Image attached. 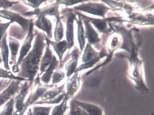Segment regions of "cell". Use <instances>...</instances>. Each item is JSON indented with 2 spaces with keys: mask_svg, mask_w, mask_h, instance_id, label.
Returning a JSON list of instances; mask_svg holds the SVG:
<instances>
[{
  "mask_svg": "<svg viewBox=\"0 0 154 115\" xmlns=\"http://www.w3.org/2000/svg\"><path fill=\"white\" fill-rule=\"evenodd\" d=\"M37 19L34 22V26L46 33V37L49 39L53 38V26L51 21L43 15L37 16Z\"/></svg>",
  "mask_w": 154,
  "mask_h": 115,
  "instance_id": "cell-15",
  "label": "cell"
},
{
  "mask_svg": "<svg viewBox=\"0 0 154 115\" xmlns=\"http://www.w3.org/2000/svg\"><path fill=\"white\" fill-rule=\"evenodd\" d=\"M137 46L133 42L131 48L128 51L127 55L124 56L130 63V69L127 74L134 81L135 88L140 92H147L149 91L145 84L143 77L142 61L138 56Z\"/></svg>",
  "mask_w": 154,
  "mask_h": 115,
  "instance_id": "cell-2",
  "label": "cell"
},
{
  "mask_svg": "<svg viewBox=\"0 0 154 115\" xmlns=\"http://www.w3.org/2000/svg\"><path fill=\"white\" fill-rule=\"evenodd\" d=\"M22 2L31 7L35 9V10L39 8V7L41 6V4L44 2H46L47 1H29V0H26V1H22Z\"/></svg>",
  "mask_w": 154,
  "mask_h": 115,
  "instance_id": "cell-33",
  "label": "cell"
},
{
  "mask_svg": "<svg viewBox=\"0 0 154 115\" xmlns=\"http://www.w3.org/2000/svg\"><path fill=\"white\" fill-rule=\"evenodd\" d=\"M78 106L75 104V100L70 101L69 105V115H81L78 110Z\"/></svg>",
  "mask_w": 154,
  "mask_h": 115,
  "instance_id": "cell-35",
  "label": "cell"
},
{
  "mask_svg": "<svg viewBox=\"0 0 154 115\" xmlns=\"http://www.w3.org/2000/svg\"><path fill=\"white\" fill-rule=\"evenodd\" d=\"M75 104L90 115H104L102 109L95 104L75 100Z\"/></svg>",
  "mask_w": 154,
  "mask_h": 115,
  "instance_id": "cell-18",
  "label": "cell"
},
{
  "mask_svg": "<svg viewBox=\"0 0 154 115\" xmlns=\"http://www.w3.org/2000/svg\"><path fill=\"white\" fill-rule=\"evenodd\" d=\"M75 14L81 17V18L88 20L91 24H92L94 27L100 33L107 34L110 31L111 29L109 23L113 21H120L121 17H110L104 19L94 18L83 15L79 11H74Z\"/></svg>",
  "mask_w": 154,
  "mask_h": 115,
  "instance_id": "cell-6",
  "label": "cell"
},
{
  "mask_svg": "<svg viewBox=\"0 0 154 115\" xmlns=\"http://www.w3.org/2000/svg\"><path fill=\"white\" fill-rule=\"evenodd\" d=\"M75 21L77 24V39L81 52L83 51L85 44V32L83 25L82 20L81 17L78 16V19Z\"/></svg>",
  "mask_w": 154,
  "mask_h": 115,
  "instance_id": "cell-26",
  "label": "cell"
},
{
  "mask_svg": "<svg viewBox=\"0 0 154 115\" xmlns=\"http://www.w3.org/2000/svg\"><path fill=\"white\" fill-rule=\"evenodd\" d=\"M2 62H2V58L1 55L0 54V64ZM0 78H2L3 79H11V80H18L21 81L26 80L25 79L15 76L10 71L3 70L1 67H0Z\"/></svg>",
  "mask_w": 154,
  "mask_h": 115,
  "instance_id": "cell-29",
  "label": "cell"
},
{
  "mask_svg": "<svg viewBox=\"0 0 154 115\" xmlns=\"http://www.w3.org/2000/svg\"><path fill=\"white\" fill-rule=\"evenodd\" d=\"M82 19L85 27V38L88 41V44L91 45H98L101 41L99 34L88 20L84 19Z\"/></svg>",
  "mask_w": 154,
  "mask_h": 115,
  "instance_id": "cell-14",
  "label": "cell"
},
{
  "mask_svg": "<svg viewBox=\"0 0 154 115\" xmlns=\"http://www.w3.org/2000/svg\"><path fill=\"white\" fill-rule=\"evenodd\" d=\"M131 22L138 25H154V17L151 14L143 15L140 14H130Z\"/></svg>",
  "mask_w": 154,
  "mask_h": 115,
  "instance_id": "cell-20",
  "label": "cell"
},
{
  "mask_svg": "<svg viewBox=\"0 0 154 115\" xmlns=\"http://www.w3.org/2000/svg\"><path fill=\"white\" fill-rule=\"evenodd\" d=\"M65 84L53 88L46 92L41 97L42 101H50L54 100L57 98L59 95L64 93Z\"/></svg>",
  "mask_w": 154,
  "mask_h": 115,
  "instance_id": "cell-23",
  "label": "cell"
},
{
  "mask_svg": "<svg viewBox=\"0 0 154 115\" xmlns=\"http://www.w3.org/2000/svg\"><path fill=\"white\" fill-rule=\"evenodd\" d=\"M45 41L52 46L55 52L57 54L59 61H62L64 54L66 51L68 49V45L66 40H63L60 42H53L50 39H48L46 36H45Z\"/></svg>",
  "mask_w": 154,
  "mask_h": 115,
  "instance_id": "cell-19",
  "label": "cell"
},
{
  "mask_svg": "<svg viewBox=\"0 0 154 115\" xmlns=\"http://www.w3.org/2000/svg\"><path fill=\"white\" fill-rule=\"evenodd\" d=\"M35 40L32 49L20 63L17 77L34 82L38 73L46 42L45 34L34 29Z\"/></svg>",
  "mask_w": 154,
  "mask_h": 115,
  "instance_id": "cell-1",
  "label": "cell"
},
{
  "mask_svg": "<svg viewBox=\"0 0 154 115\" xmlns=\"http://www.w3.org/2000/svg\"><path fill=\"white\" fill-rule=\"evenodd\" d=\"M121 43V37L117 32L112 33L108 38L107 41V50H108L109 53L107 56V58L103 63L95 67L93 69V71L99 69L101 66H103L108 64L109 62L111 61L113 53L116 50L119 48Z\"/></svg>",
  "mask_w": 154,
  "mask_h": 115,
  "instance_id": "cell-9",
  "label": "cell"
},
{
  "mask_svg": "<svg viewBox=\"0 0 154 115\" xmlns=\"http://www.w3.org/2000/svg\"><path fill=\"white\" fill-rule=\"evenodd\" d=\"M34 86L27 101L25 102V108L27 110V108L42 97V95L47 91L49 89H52L54 87V85L51 84H45L43 85L40 83V75L39 74H37L34 81Z\"/></svg>",
  "mask_w": 154,
  "mask_h": 115,
  "instance_id": "cell-5",
  "label": "cell"
},
{
  "mask_svg": "<svg viewBox=\"0 0 154 115\" xmlns=\"http://www.w3.org/2000/svg\"><path fill=\"white\" fill-rule=\"evenodd\" d=\"M8 33H6L2 38L0 49L1 51V56L2 62L4 63L5 69L7 71H10L11 69L9 65V48L7 42Z\"/></svg>",
  "mask_w": 154,
  "mask_h": 115,
  "instance_id": "cell-21",
  "label": "cell"
},
{
  "mask_svg": "<svg viewBox=\"0 0 154 115\" xmlns=\"http://www.w3.org/2000/svg\"><path fill=\"white\" fill-rule=\"evenodd\" d=\"M21 81L20 80H12L7 88L0 93V107L20 92L22 88L20 85Z\"/></svg>",
  "mask_w": 154,
  "mask_h": 115,
  "instance_id": "cell-11",
  "label": "cell"
},
{
  "mask_svg": "<svg viewBox=\"0 0 154 115\" xmlns=\"http://www.w3.org/2000/svg\"><path fill=\"white\" fill-rule=\"evenodd\" d=\"M29 115H32V111H31V109H29Z\"/></svg>",
  "mask_w": 154,
  "mask_h": 115,
  "instance_id": "cell-40",
  "label": "cell"
},
{
  "mask_svg": "<svg viewBox=\"0 0 154 115\" xmlns=\"http://www.w3.org/2000/svg\"><path fill=\"white\" fill-rule=\"evenodd\" d=\"M74 11H82L88 14L101 17L102 19L106 18L105 15L109 11H114L113 10L107 7L103 3H82L72 8Z\"/></svg>",
  "mask_w": 154,
  "mask_h": 115,
  "instance_id": "cell-4",
  "label": "cell"
},
{
  "mask_svg": "<svg viewBox=\"0 0 154 115\" xmlns=\"http://www.w3.org/2000/svg\"><path fill=\"white\" fill-rule=\"evenodd\" d=\"M8 43L9 48L11 54L9 63L11 65H15L17 64V56L20 47V44L17 40L10 37L8 38Z\"/></svg>",
  "mask_w": 154,
  "mask_h": 115,
  "instance_id": "cell-25",
  "label": "cell"
},
{
  "mask_svg": "<svg viewBox=\"0 0 154 115\" xmlns=\"http://www.w3.org/2000/svg\"><path fill=\"white\" fill-rule=\"evenodd\" d=\"M54 55L53 54L52 50L50 47V45L47 42L45 46V51L43 56H42L40 62V67H39V71L40 73L39 75H41L45 72L48 66L51 63L53 60Z\"/></svg>",
  "mask_w": 154,
  "mask_h": 115,
  "instance_id": "cell-17",
  "label": "cell"
},
{
  "mask_svg": "<svg viewBox=\"0 0 154 115\" xmlns=\"http://www.w3.org/2000/svg\"><path fill=\"white\" fill-rule=\"evenodd\" d=\"M66 11V41L68 45V49L72 48L74 45V22L76 20V18L74 13L68 9Z\"/></svg>",
  "mask_w": 154,
  "mask_h": 115,
  "instance_id": "cell-12",
  "label": "cell"
},
{
  "mask_svg": "<svg viewBox=\"0 0 154 115\" xmlns=\"http://www.w3.org/2000/svg\"><path fill=\"white\" fill-rule=\"evenodd\" d=\"M0 17L10 20L11 24L14 22L17 23L21 27L24 32L28 33L29 29L30 20L25 18L20 14L7 10H0Z\"/></svg>",
  "mask_w": 154,
  "mask_h": 115,
  "instance_id": "cell-10",
  "label": "cell"
},
{
  "mask_svg": "<svg viewBox=\"0 0 154 115\" xmlns=\"http://www.w3.org/2000/svg\"><path fill=\"white\" fill-rule=\"evenodd\" d=\"M108 55L105 47H103L100 52H97L87 43L82 56V64L77 67L75 72L79 73L83 70L92 68L100 59L107 56Z\"/></svg>",
  "mask_w": 154,
  "mask_h": 115,
  "instance_id": "cell-3",
  "label": "cell"
},
{
  "mask_svg": "<svg viewBox=\"0 0 154 115\" xmlns=\"http://www.w3.org/2000/svg\"><path fill=\"white\" fill-rule=\"evenodd\" d=\"M58 64L59 61H57L55 56L54 55L52 62L45 72L42 74V76L40 77V81L45 84H48L52 79L54 71L58 67Z\"/></svg>",
  "mask_w": 154,
  "mask_h": 115,
  "instance_id": "cell-22",
  "label": "cell"
},
{
  "mask_svg": "<svg viewBox=\"0 0 154 115\" xmlns=\"http://www.w3.org/2000/svg\"><path fill=\"white\" fill-rule=\"evenodd\" d=\"M56 18V24L55 29L54 37L55 42H60L63 39L64 36V27L61 20L60 15L55 17Z\"/></svg>",
  "mask_w": 154,
  "mask_h": 115,
  "instance_id": "cell-28",
  "label": "cell"
},
{
  "mask_svg": "<svg viewBox=\"0 0 154 115\" xmlns=\"http://www.w3.org/2000/svg\"><path fill=\"white\" fill-rule=\"evenodd\" d=\"M20 1H0V8L4 10L11 8L14 5L19 3Z\"/></svg>",
  "mask_w": 154,
  "mask_h": 115,
  "instance_id": "cell-34",
  "label": "cell"
},
{
  "mask_svg": "<svg viewBox=\"0 0 154 115\" xmlns=\"http://www.w3.org/2000/svg\"><path fill=\"white\" fill-rule=\"evenodd\" d=\"M59 6L60 5L55 2L46 6L43 8L40 9L39 8L35 10L32 11L24 12L21 15L24 17H29L35 15L37 16L43 15L45 17L54 16L56 17L57 15H60V12L59 11Z\"/></svg>",
  "mask_w": 154,
  "mask_h": 115,
  "instance_id": "cell-13",
  "label": "cell"
},
{
  "mask_svg": "<svg viewBox=\"0 0 154 115\" xmlns=\"http://www.w3.org/2000/svg\"><path fill=\"white\" fill-rule=\"evenodd\" d=\"M78 107V110H79V113H80V115H90L89 114H88L84 110L82 109V108L80 107Z\"/></svg>",
  "mask_w": 154,
  "mask_h": 115,
  "instance_id": "cell-38",
  "label": "cell"
},
{
  "mask_svg": "<svg viewBox=\"0 0 154 115\" xmlns=\"http://www.w3.org/2000/svg\"><path fill=\"white\" fill-rule=\"evenodd\" d=\"M34 26H35L34 20L31 19L29 23V29L27 35L20 48L19 56L16 64L17 66H20L23 59L27 55L30 51V49L32 48V43L35 38V34L34 33Z\"/></svg>",
  "mask_w": 154,
  "mask_h": 115,
  "instance_id": "cell-8",
  "label": "cell"
},
{
  "mask_svg": "<svg viewBox=\"0 0 154 115\" xmlns=\"http://www.w3.org/2000/svg\"><path fill=\"white\" fill-rule=\"evenodd\" d=\"M85 1H71V0H64V1H56V3L60 5L61 4L65 5L66 7L72 6L76 5L78 3H82L84 2H86Z\"/></svg>",
  "mask_w": 154,
  "mask_h": 115,
  "instance_id": "cell-36",
  "label": "cell"
},
{
  "mask_svg": "<svg viewBox=\"0 0 154 115\" xmlns=\"http://www.w3.org/2000/svg\"><path fill=\"white\" fill-rule=\"evenodd\" d=\"M79 51L76 50L72 53V59L70 60L66 65L65 69L66 71V75L67 78H70L75 72L77 68L78 58H79Z\"/></svg>",
  "mask_w": 154,
  "mask_h": 115,
  "instance_id": "cell-24",
  "label": "cell"
},
{
  "mask_svg": "<svg viewBox=\"0 0 154 115\" xmlns=\"http://www.w3.org/2000/svg\"><path fill=\"white\" fill-rule=\"evenodd\" d=\"M18 94L15 98V107L16 111L13 115H23L26 110L25 108V101L26 96L30 88L34 84V82L25 81Z\"/></svg>",
  "mask_w": 154,
  "mask_h": 115,
  "instance_id": "cell-7",
  "label": "cell"
},
{
  "mask_svg": "<svg viewBox=\"0 0 154 115\" xmlns=\"http://www.w3.org/2000/svg\"><path fill=\"white\" fill-rule=\"evenodd\" d=\"M10 22L6 23H0V46L1 44L2 40L4 35L7 33V29L10 26Z\"/></svg>",
  "mask_w": 154,
  "mask_h": 115,
  "instance_id": "cell-37",
  "label": "cell"
},
{
  "mask_svg": "<svg viewBox=\"0 0 154 115\" xmlns=\"http://www.w3.org/2000/svg\"><path fill=\"white\" fill-rule=\"evenodd\" d=\"M79 73L75 72L71 78H68L66 83V94L69 97L73 96L79 89L80 85Z\"/></svg>",
  "mask_w": 154,
  "mask_h": 115,
  "instance_id": "cell-16",
  "label": "cell"
},
{
  "mask_svg": "<svg viewBox=\"0 0 154 115\" xmlns=\"http://www.w3.org/2000/svg\"><path fill=\"white\" fill-rule=\"evenodd\" d=\"M69 98L70 97L66 93L65 96L60 104L56 105L53 108L51 115H64L66 110L69 109V107L67 105Z\"/></svg>",
  "mask_w": 154,
  "mask_h": 115,
  "instance_id": "cell-27",
  "label": "cell"
},
{
  "mask_svg": "<svg viewBox=\"0 0 154 115\" xmlns=\"http://www.w3.org/2000/svg\"><path fill=\"white\" fill-rule=\"evenodd\" d=\"M65 76V73L60 70H57L54 72L52 76V84L54 85L59 83Z\"/></svg>",
  "mask_w": 154,
  "mask_h": 115,
  "instance_id": "cell-32",
  "label": "cell"
},
{
  "mask_svg": "<svg viewBox=\"0 0 154 115\" xmlns=\"http://www.w3.org/2000/svg\"><path fill=\"white\" fill-rule=\"evenodd\" d=\"M20 69L19 68V66H17L16 65H13L12 67V71L13 72L15 73H18L19 72Z\"/></svg>",
  "mask_w": 154,
  "mask_h": 115,
  "instance_id": "cell-39",
  "label": "cell"
},
{
  "mask_svg": "<svg viewBox=\"0 0 154 115\" xmlns=\"http://www.w3.org/2000/svg\"><path fill=\"white\" fill-rule=\"evenodd\" d=\"M52 107H38L34 106L32 111V115H50Z\"/></svg>",
  "mask_w": 154,
  "mask_h": 115,
  "instance_id": "cell-31",
  "label": "cell"
},
{
  "mask_svg": "<svg viewBox=\"0 0 154 115\" xmlns=\"http://www.w3.org/2000/svg\"><path fill=\"white\" fill-rule=\"evenodd\" d=\"M15 98H12L6 103L3 111L0 115H13L15 107Z\"/></svg>",
  "mask_w": 154,
  "mask_h": 115,
  "instance_id": "cell-30",
  "label": "cell"
}]
</instances>
